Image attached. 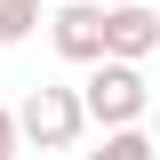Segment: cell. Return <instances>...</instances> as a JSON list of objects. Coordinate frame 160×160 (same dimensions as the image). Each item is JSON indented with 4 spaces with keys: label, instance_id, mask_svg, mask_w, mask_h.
Listing matches in <instances>:
<instances>
[{
    "label": "cell",
    "instance_id": "1",
    "mask_svg": "<svg viewBox=\"0 0 160 160\" xmlns=\"http://www.w3.org/2000/svg\"><path fill=\"white\" fill-rule=\"evenodd\" d=\"M136 96H144V88H136L128 64H104V72L88 80V112H104V120H128V112H136Z\"/></svg>",
    "mask_w": 160,
    "mask_h": 160
},
{
    "label": "cell",
    "instance_id": "2",
    "mask_svg": "<svg viewBox=\"0 0 160 160\" xmlns=\"http://www.w3.org/2000/svg\"><path fill=\"white\" fill-rule=\"evenodd\" d=\"M72 120H80V104L64 96V88H40V96L24 104V128H32V136H48V144H56V136H72Z\"/></svg>",
    "mask_w": 160,
    "mask_h": 160
},
{
    "label": "cell",
    "instance_id": "3",
    "mask_svg": "<svg viewBox=\"0 0 160 160\" xmlns=\"http://www.w3.org/2000/svg\"><path fill=\"white\" fill-rule=\"evenodd\" d=\"M104 40H112L120 56H136V48H152V16H144V8H120V16H104Z\"/></svg>",
    "mask_w": 160,
    "mask_h": 160
},
{
    "label": "cell",
    "instance_id": "4",
    "mask_svg": "<svg viewBox=\"0 0 160 160\" xmlns=\"http://www.w3.org/2000/svg\"><path fill=\"white\" fill-rule=\"evenodd\" d=\"M56 40L72 48V56H88V48H104V16H96V8H64V16H56Z\"/></svg>",
    "mask_w": 160,
    "mask_h": 160
},
{
    "label": "cell",
    "instance_id": "5",
    "mask_svg": "<svg viewBox=\"0 0 160 160\" xmlns=\"http://www.w3.org/2000/svg\"><path fill=\"white\" fill-rule=\"evenodd\" d=\"M24 24H32V0H0V40H16Z\"/></svg>",
    "mask_w": 160,
    "mask_h": 160
},
{
    "label": "cell",
    "instance_id": "6",
    "mask_svg": "<svg viewBox=\"0 0 160 160\" xmlns=\"http://www.w3.org/2000/svg\"><path fill=\"white\" fill-rule=\"evenodd\" d=\"M88 160H152V152H144L136 136H112V144H104V152H88Z\"/></svg>",
    "mask_w": 160,
    "mask_h": 160
},
{
    "label": "cell",
    "instance_id": "7",
    "mask_svg": "<svg viewBox=\"0 0 160 160\" xmlns=\"http://www.w3.org/2000/svg\"><path fill=\"white\" fill-rule=\"evenodd\" d=\"M0 160H8V120H0Z\"/></svg>",
    "mask_w": 160,
    "mask_h": 160
}]
</instances>
